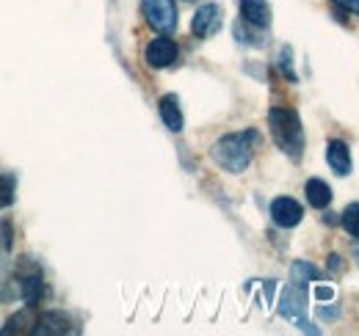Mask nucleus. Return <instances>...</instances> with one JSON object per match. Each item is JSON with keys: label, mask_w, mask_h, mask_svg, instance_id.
Here are the masks:
<instances>
[{"label": "nucleus", "mask_w": 359, "mask_h": 336, "mask_svg": "<svg viewBox=\"0 0 359 336\" xmlns=\"http://www.w3.org/2000/svg\"><path fill=\"white\" fill-rule=\"evenodd\" d=\"M11 243H14V226L8 218H0V256L11 251Z\"/></svg>", "instance_id": "6ab92c4d"}, {"label": "nucleus", "mask_w": 359, "mask_h": 336, "mask_svg": "<svg viewBox=\"0 0 359 336\" xmlns=\"http://www.w3.org/2000/svg\"><path fill=\"white\" fill-rule=\"evenodd\" d=\"M279 72L290 80V83H296L299 78H296V72H293V50L285 44L282 50H279Z\"/></svg>", "instance_id": "a211bd4d"}, {"label": "nucleus", "mask_w": 359, "mask_h": 336, "mask_svg": "<svg viewBox=\"0 0 359 336\" xmlns=\"http://www.w3.org/2000/svg\"><path fill=\"white\" fill-rule=\"evenodd\" d=\"M241 20L252 22L257 28H269L271 25L269 0H241Z\"/></svg>", "instance_id": "9d476101"}, {"label": "nucleus", "mask_w": 359, "mask_h": 336, "mask_svg": "<svg viewBox=\"0 0 359 336\" xmlns=\"http://www.w3.org/2000/svg\"><path fill=\"white\" fill-rule=\"evenodd\" d=\"M279 314L285 317V320H293L296 326H299V331H310V334H318V328H313L310 323H307V290H304V284H287L282 295H279Z\"/></svg>", "instance_id": "7ed1b4c3"}, {"label": "nucleus", "mask_w": 359, "mask_h": 336, "mask_svg": "<svg viewBox=\"0 0 359 336\" xmlns=\"http://www.w3.org/2000/svg\"><path fill=\"white\" fill-rule=\"evenodd\" d=\"M329 267H332L334 273H337V270L343 267V265H340V256H337V253H332V256H329Z\"/></svg>", "instance_id": "5701e85b"}, {"label": "nucleus", "mask_w": 359, "mask_h": 336, "mask_svg": "<svg viewBox=\"0 0 359 336\" xmlns=\"http://www.w3.org/2000/svg\"><path fill=\"white\" fill-rule=\"evenodd\" d=\"M290 279L296 281V284H310V281H320V270L310 265V262H304V259H299V262H293V267H290Z\"/></svg>", "instance_id": "2eb2a0df"}, {"label": "nucleus", "mask_w": 359, "mask_h": 336, "mask_svg": "<svg viewBox=\"0 0 359 336\" xmlns=\"http://www.w3.org/2000/svg\"><path fill=\"white\" fill-rule=\"evenodd\" d=\"M304 196H307V204L315 210H326L332 204V188L318 176L304 182Z\"/></svg>", "instance_id": "9b49d317"}, {"label": "nucleus", "mask_w": 359, "mask_h": 336, "mask_svg": "<svg viewBox=\"0 0 359 336\" xmlns=\"http://www.w3.org/2000/svg\"><path fill=\"white\" fill-rule=\"evenodd\" d=\"M320 317L329 320V317H337V309H320Z\"/></svg>", "instance_id": "b1692460"}, {"label": "nucleus", "mask_w": 359, "mask_h": 336, "mask_svg": "<svg viewBox=\"0 0 359 336\" xmlns=\"http://www.w3.org/2000/svg\"><path fill=\"white\" fill-rule=\"evenodd\" d=\"M180 50L175 39H169L166 34H161L158 39H152V42L147 44V50H144V58H147V64L152 66V69H166V66H172L175 61H177Z\"/></svg>", "instance_id": "0eeeda50"}, {"label": "nucleus", "mask_w": 359, "mask_h": 336, "mask_svg": "<svg viewBox=\"0 0 359 336\" xmlns=\"http://www.w3.org/2000/svg\"><path fill=\"white\" fill-rule=\"evenodd\" d=\"M14 298H20V287H17L14 273L0 276V303H8V300H14Z\"/></svg>", "instance_id": "f3484780"}, {"label": "nucleus", "mask_w": 359, "mask_h": 336, "mask_svg": "<svg viewBox=\"0 0 359 336\" xmlns=\"http://www.w3.org/2000/svg\"><path fill=\"white\" fill-rule=\"evenodd\" d=\"M158 111H161V119H163V125L169 127L172 132H180L182 125H185V119H182V111H180V99L175 94H166V97H161V102H158Z\"/></svg>", "instance_id": "f8f14e48"}, {"label": "nucleus", "mask_w": 359, "mask_h": 336, "mask_svg": "<svg viewBox=\"0 0 359 336\" xmlns=\"http://www.w3.org/2000/svg\"><path fill=\"white\" fill-rule=\"evenodd\" d=\"M78 323L67 312H45L34 323V336H69L78 334Z\"/></svg>", "instance_id": "39448f33"}, {"label": "nucleus", "mask_w": 359, "mask_h": 336, "mask_svg": "<svg viewBox=\"0 0 359 336\" xmlns=\"http://www.w3.org/2000/svg\"><path fill=\"white\" fill-rule=\"evenodd\" d=\"M302 218H304V207H302L296 199L279 196V199L271 202V220H273L279 229H293V226L302 223Z\"/></svg>", "instance_id": "6e6552de"}, {"label": "nucleus", "mask_w": 359, "mask_h": 336, "mask_svg": "<svg viewBox=\"0 0 359 336\" xmlns=\"http://www.w3.org/2000/svg\"><path fill=\"white\" fill-rule=\"evenodd\" d=\"M315 298L318 300H334V290L332 287H315Z\"/></svg>", "instance_id": "4be33fe9"}, {"label": "nucleus", "mask_w": 359, "mask_h": 336, "mask_svg": "<svg viewBox=\"0 0 359 336\" xmlns=\"http://www.w3.org/2000/svg\"><path fill=\"white\" fill-rule=\"evenodd\" d=\"M191 31L196 39H210L222 31V6L219 3H205L196 8L191 20Z\"/></svg>", "instance_id": "423d86ee"}, {"label": "nucleus", "mask_w": 359, "mask_h": 336, "mask_svg": "<svg viewBox=\"0 0 359 336\" xmlns=\"http://www.w3.org/2000/svg\"><path fill=\"white\" fill-rule=\"evenodd\" d=\"M14 204V176H0V210Z\"/></svg>", "instance_id": "aec40b11"}, {"label": "nucleus", "mask_w": 359, "mask_h": 336, "mask_svg": "<svg viewBox=\"0 0 359 336\" xmlns=\"http://www.w3.org/2000/svg\"><path fill=\"white\" fill-rule=\"evenodd\" d=\"M326 163H329V168H332L337 176H348L351 168H354L348 144H346V141H329V144H326Z\"/></svg>", "instance_id": "1a4fd4ad"}, {"label": "nucleus", "mask_w": 359, "mask_h": 336, "mask_svg": "<svg viewBox=\"0 0 359 336\" xmlns=\"http://www.w3.org/2000/svg\"><path fill=\"white\" fill-rule=\"evenodd\" d=\"M232 34H235L238 42L249 44V47H263L266 44V28H257V25H252L246 20H238L232 25Z\"/></svg>", "instance_id": "ddd939ff"}, {"label": "nucleus", "mask_w": 359, "mask_h": 336, "mask_svg": "<svg viewBox=\"0 0 359 336\" xmlns=\"http://www.w3.org/2000/svg\"><path fill=\"white\" fill-rule=\"evenodd\" d=\"M340 223L346 229V234H351L354 240H359V202H351L343 215H340Z\"/></svg>", "instance_id": "dca6fc26"}, {"label": "nucleus", "mask_w": 359, "mask_h": 336, "mask_svg": "<svg viewBox=\"0 0 359 336\" xmlns=\"http://www.w3.org/2000/svg\"><path fill=\"white\" fill-rule=\"evenodd\" d=\"M269 127L273 144L290 160H302V155H304V127H302L299 113L293 108H271Z\"/></svg>", "instance_id": "f03ea898"}, {"label": "nucleus", "mask_w": 359, "mask_h": 336, "mask_svg": "<svg viewBox=\"0 0 359 336\" xmlns=\"http://www.w3.org/2000/svg\"><path fill=\"white\" fill-rule=\"evenodd\" d=\"M260 144V132L257 130H241V132H229L224 138H219L210 149V158L216 166H222L226 174H241L246 171L255 149Z\"/></svg>", "instance_id": "f257e3e1"}, {"label": "nucleus", "mask_w": 359, "mask_h": 336, "mask_svg": "<svg viewBox=\"0 0 359 336\" xmlns=\"http://www.w3.org/2000/svg\"><path fill=\"white\" fill-rule=\"evenodd\" d=\"M354 259H357V267H359V251H357V253H354Z\"/></svg>", "instance_id": "393cba45"}, {"label": "nucleus", "mask_w": 359, "mask_h": 336, "mask_svg": "<svg viewBox=\"0 0 359 336\" xmlns=\"http://www.w3.org/2000/svg\"><path fill=\"white\" fill-rule=\"evenodd\" d=\"M332 3H337L340 8H346V11H351V14L359 17V0H332Z\"/></svg>", "instance_id": "412c9836"}, {"label": "nucleus", "mask_w": 359, "mask_h": 336, "mask_svg": "<svg viewBox=\"0 0 359 336\" xmlns=\"http://www.w3.org/2000/svg\"><path fill=\"white\" fill-rule=\"evenodd\" d=\"M141 11L158 34H175L177 31V6L175 0H141Z\"/></svg>", "instance_id": "20e7f679"}, {"label": "nucleus", "mask_w": 359, "mask_h": 336, "mask_svg": "<svg viewBox=\"0 0 359 336\" xmlns=\"http://www.w3.org/2000/svg\"><path fill=\"white\" fill-rule=\"evenodd\" d=\"M34 314H31V309H22V312H17V314H11L8 320H6V326L0 328V334L8 336V334H34Z\"/></svg>", "instance_id": "4468645a"}]
</instances>
